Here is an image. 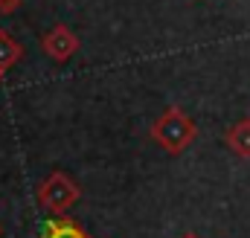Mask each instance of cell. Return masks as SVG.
Masks as SVG:
<instances>
[{"label": "cell", "instance_id": "6da1fadb", "mask_svg": "<svg viewBox=\"0 0 250 238\" xmlns=\"http://www.w3.org/2000/svg\"><path fill=\"white\" fill-rule=\"evenodd\" d=\"M195 137H198V125L178 105H169L160 114V119H154V125H151V139L166 154H184L189 145L195 142Z\"/></svg>", "mask_w": 250, "mask_h": 238}, {"label": "cell", "instance_id": "7a4b0ae2", "mask_svg": "<svg viewBox=\"0 0 250 238\" xmlns=\"http://www.w3.org/2000/svg\"><path fill=\"white\" fill-rule=\"evenodd\" d=\"M79 198H82L79 183L70 178V175H64V172H53L50 178L38 186V203H41L53 218H56V215H64L70 206H76Z\"/></svg>", "mask_w": 250, "mask_h": 238}, {"label": "cell", "instance_id": "3957f363", "mask_svg": "<svg viewBox=\"0 0 250 238\" xmlns=\"http://www.w3.org/2000/svg\"><path fill=\"white\" fill-rule=\"evenodd\" d=\"M79 47H82V41H79V35H76L67 23H56V26L41 38V50H44L53 61L73 59V56L79 53Z\"/></svg>", "mask_w": 250, "mask_h": 238}, {"label": "cell", "instance_id": "277c9868", "mask_svg": "<svg viewBox=\"0 0 250 238\" xmlns=\"http://www.w3.org/2000/svg\"><path fill=\"white\" fill-rule=\"evenodd\" d=\"M224 142H227V148H230L236 157L250 160V117L239 119L236 125H230L227 134H224Z\"/></svg>", "mask_w": 250, "mask_h": 238}, {"label": "cell", "instance_id": "5b68a950", "mask_svg": "<svg viewBox=\"0 0 250 238\" xmlns=\"http://www.w3.org/2000/svg\"><path fill=\"white\" fill-rule=\"evenodd\" d=\"M41 238H90L87 230L82 224H76L73 218H64V215H56L44 224V233Z\"/></svg>", "mask_w": 250, "mask_h": 238}, {"label": "cell", "instance_id": "8992f818", "mask_svg": "<svg viewBox=\"0 0 250 238\" xmlns=\"http://www.w3.org/2000/svg\"><path fill=\"white\" fill-rule=\"evenodd\" d=\"M23 59V44H18L6 29H0V67L9 70Z\"/></svg>", "mask_w": 250, "mask_h": 238}, {"label": "cell", "instance_id": "52a82bcc", "mask_svg": "<svg viewBox=\"0 0 250 238\" xmlns=\"http://www.w3.org/2000/svg\"><path fill=\"white\" fill-rule=\"evenodd\" d=\"M21 3H23V0H0V15H12V12H18Z\"/></svg>", "mask_w": 250, "mask_h": 238}, {"label": "cell", "instance_id": "ba28073f", "mask_svg": "<svg viewBox=\"0 0 250 238\" xmlns=\"http://www.w3.org/2000/svg\"><path fill=\"white\" fill-rule=\"evenodd\" d=\"M181 238H201V236H198V233H184Z\"/></svg>", "mask_w": 250, "mask_h": 238}, {"label": "cell", "instance_id": "9c48e42d", "mask_svg": "<svg viewBox=\"0 0 250 238\" xmlns=\"http://www.w3.org/2000/svg\"><path fill=\"white\" fill-rule=\"evenodd\" d=\"M3 79H6V70H3V67H0V84H3Z\"/></svg>", "mask_w": 250, "mask_h": 238}, {"label": "cell", "instance_id": "30bf717a", "mask_svg": "<svg viewBox=\"0 0 250 238\" xmlns=\"http://www.w3.org/2000/svg\"><path fill=\"white\" fill-rule=\"evenodd\" d=\"M0 236H3V227H0Z\"/></svg>", "mask_w": 250, "mask_h": 238}]
</instances>
